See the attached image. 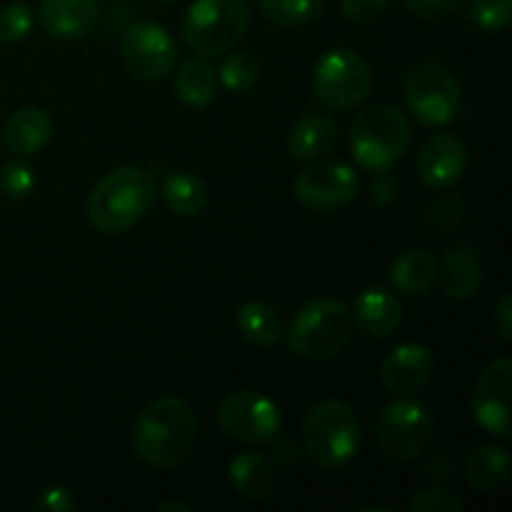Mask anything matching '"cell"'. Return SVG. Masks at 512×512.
I'll return each mask as SVG.
<instances>
[{
  "mask_svg": "<svg viewBox=\"0 0 512 512\" xmlns=\"http://www.w3.org/2000/svg\"><path fill=\"white\" fill-rule=\"evenodd\" d=\"M293 193L305 208L330 213L353 203L360 193V178L343 160H323L300 170Z\"/></svg>",
  "mask_w": 512,
  "mask_h": 512,
  "instance_id": "cell-12",
  "label": "cell"
},
{
  "mask_svg": "<svg viewBox=\"0 0 512 512\" xmlns=\"http://www.w3.org/2000/svg\"><path fill=\"white\" fill-rule=\"evenodd\" d=\"M458 3L460 0H403V5L410 13H415L418 18L425 20L445 18V15H450L458 8Z\"/></svg>",
  "mask_w": 512,
  "mask_h": 512,
  "instance_id": "cell-34",
  "label": "cell"
},
{
  "mask_svg": "<svg viewBox=\"0 0 512 512\" xmlns=\"http://www.w3.org/2000/svg\"><path fill=\"white\" fill-rule=\"evenodd\" d=\"M495 328H498L500 338L505 343H512V298L510 295H503L495 308Z\"/></svg>",
  "mask_w": 512,
  "mask_h": 512,
  "instance_id": "cell-37",
  "label": "cell"
},
{
  "mask_svg": "<svg viewBox=\"0 0 512 512\" xmlns=\"http://www.w3.org/2000/svg\"><path fill=\"white\" fill-rule=\"evenodd\" d=\"M258 8L280 28H300L323 15L325 0H258Z\"/></svg>",
  "mask_w": 512,
  "mask_h": 512,
  "instance_id": "cell-27",
  "label": "cell"
},
{
  "mask_svg": "<svg viewBox=\"0 0 512 512\" xmlns=\"http://www.w3.org/2000/svg\"><path fill=\"white\" fill-rule=\"evenodd\" d=\"M403 100L408 115L420 125L440 128L458 118L463 108V90L450 68L440 63H420L405 75Z\"/></svg>",
  "mask_w": 512,
  "mask_h": 512,
  "instance_id": "cell-8",
  "label": "cell"
},
{
  "mask_svg": "<svg viewBox=\"0 0 512 512\" xmlns=\"http://www.w3.org/2000/svg\"><path fill=\"white\" fill-rule=\"evenodd\" d=\"M100 8L95 0H40L38 20L50 38L80 40L98 25Z\"/></svg>",
  "mask_w": 512,
  "mask_h": 512,
  "instance_id": "cell-16",
  "label": "cell"
},
{
  "mask_svg": "<svg viewBox=\"0 0 512 512\" xmlns=\"http://www.w3.org/2000/svg\"><path fill=\"white\" fill-rule=\"evenodd\" d=\"M250 8L245 0H193L183 18V40L193 53H228L245 38Z\"/></svg>",
  "mask_w": 512,
  "mask_h": 512,
  "instance_id": "cell-6",
  "label": "cell"
},
{
  "mask_svg": "<svg viewBox=\"0 0 512 512\" xmlns=\"http://www.w3.org/2000/svg\"><path fill=\"white\" fill-rule=\"evenodd\" d=\"M0 498H3V485H0Z\"/></svg>",
  "mask_w": 512,
  "mask_h": 512,
  "instance_id": "cell-41",
  "label": "cell"
},
{
  "mask_svg": "<svg viewBox=\"0 0 512 512\" xmlns=\"http://www.w3.org/2000/svg\"><path fill=\"white\" fill-rule=\"evenodd\" d=\"M53 138V120L40 108H20L13 118L5 123L3 140L10 153L28 158V155L40 153Z\"/></svg>",
  "mask_w": 512,
  "mask_h": 512,
  "instance_id": "cell-19",
  "label": "cell"
},
{
  "mask_svg": "<svg viewBox=\"0 0 512 512\" xmlns=\"http://www.w3.org/2000/svg\"><path fill=\"white\" fill-rule=\"evenodd\" d=\"M510 390H512V363L510 358H498L480 373L478 383H475L473 400V418L485 433L493 438L510 440L512 425H510Z\"/></svg>",
  "mask_w": 512,
  "mask_h": 512,
  "instance_id": "cell-13",
  "label": "cell"
},
{
  "mask_svg": "<svg viewBox=\"0 0 512 512\" xmlns=\"http://www.w3.org/2000/svg\"><path fill=\"white\" fill-rule=\"evenodd\" d=\"M435 360L425 345L403 343L383 360L380 365V380L385 390L395 395H413L433 378Z\"/></svg>",
  "mask_w": 512,
  "mask_h": 512,
  "instance_id": "cell-15",
  "label": "cell"
},
{
  "mask_svg": "<svg viewBox=\"0 0 512 512\" xmlns=\"http://www.w3.org/2000/svg\"><path fill=\"white\" fill-rule=\"evenodd\" d=\"M465 475L480 493L498 490L510 478V453L503 445H480L465 463Z\"/></svg>",
  "mask_w": 512,
  "mask_h": 512,
  "instance_id": "cell-26",
  "label": "cell"
},
{
  "mask_svg": "<svg viewBox=\"0 0 512 512\" xmlns=\"http://www.w3.org/2000/svg\"><path fill=\"white\" fill-rule=\"evenodd\" d=\"M373 93L368 60L350 48L328 50L313 70V95L328 110H353Z\"/></svg>",
  "mask_w": 512,
  "mask_h": 512,
  "instance_id": "cell-7",
  "label": "cell"
},
{
  "mask_svg": "<svg viewBox=\"0 0 512 512\" xmlns=\"http://www.w3.org/2000/svg\"><path fill=\"white\" fill-rule=\"evenodd\" d=\"M33 188L35 173L30 165L23 163V160H8V163L0 168V190H3L5 198H28Z\"/></svg>",
  "mask_w": 512,
  "mask_h": 512,
  "instance_id": "cell-31",
  "label": "cell"
},
{
  "mask_svg": "<svg viewBox=\"0 0 512 512\" xmlns=\"http://www.w3.org/2000/svg\"><path fill=\"white\" fill-rule=\"evenodd\" d=\"M388 280L395 293L423 295L438 280V260L430 250L413 248L400 253L388 270Z\"/></svg>",
  "mask_w": 512,
  "mask_h": 512,
  "instance_id": "cell-21",
  "label": "cell"
},
{
  "mask_svg": "<svg viewBox=\"0 0 512 512\" xmlns=\"http://www.w3.org/2000/svg\"><path fill=\"white\" fill-rule=\"evenodd\" d=\"M338 140V123L333 115L310 113L303 115L288 133V153L293 160H318L330 153Z\"/></svg>",
  "mask_w": 512,
  "mask_h": 512,
  "instance_id": "cell-20",
  "label": "cell"
},
{
  "mask_svg": "<svg viewBox=\"0 0 512 512\" xmlns=\"http://www.w3.org/2000/svg\"><path fill=\"white\" fill-rule=\"evenodd\" d=\"M512 15V0H470L468 20L483 33H498L508 28Z\"/></svg>",
  "mask_w": 512,
  "mask_h": 512,
  "instance_id": "cell-29",
  "label": "cell"
},
{
  "mask_svg": "<svg viewBox=\"0 0 512 512\" xmlns=\"http://www.w3.org/2000/svg\"><path fill=\"white\" fill-rule=\"evenodd\" d=\"M348 140L360 168L368 173H388L410 150L413 128L408 113L398 105L378 103L355 115Z\"/></svg>",
  "mask_w": 512,
  "mask_h": 512,
  "instance_id": "cell-3",
  "label": "cell"
},
{
  "mask_svg": "<svg viewBox=\"0 0 512 512\" xmlns=\"http://www.w3.org/2000/svg\"><path fill=\"white\" fill-rule=\"evenodd\" d=\"M163 200L170 213L180 218H195L208 205V188L190 170H173L163 180Z\"/></svg>",
  "mask_w": 512,
  "mask_h": 512,
  "instance_id": "cell-25",
  "label": "cell"
},
{
  "mask_svg": "<svg viewBox=\"0 0 512 512\" xmlns=\"http://www.w3.org/2000/svg\"><path fill=\"white\" fill-rule=\"evenodd\" d=\"M415 512H463V503L445 488H425L408 503Z\"/></svg>",
  "mask_w": 512,
  "mask_h": 512,
  "instance_id": "cell-32",
  "label": "cell"
},
{
  "mask_svg": "<svg viewBox=\"0 0 512 512\" xmlns=\"http://www.w3.org/2000/svg\"><path fill=\"white\" fill-rule=\"evenodd\" d=\"M173 88L180 103L188 105V108L203 110L215 100L218 75H215V70L210 68L205 60L188 58L183 65H180L178 73H175Z\"/></svg>",
  "mask_w": 512,
  "mask_h": 512,
  "instance_id": "cell-24",
  "label": "cell"
},
{
  "mask_svg": "<svg viewBox=\"0 0 512 512\" xmlns=\"http://www.w3.org/2000/svg\"><path fill=\"white\" fill-rule=\"evenodd\" d=\"M398 190V180L390 178L388 173H375V178L370 180V200L378 208H390L398 200Z\"/></svg>",
  "mask_w": 512,
  "mask_h": 512,
  "instance_id": "cell-36",
  "label": "cell"
},
{
  "mask_svg": "<svg viewBox=\"0 0 512 512\" xmlns=\"http://www.w3.org/2000/svg\"><path fill=\"white\" fill-rule=\"evenodd\" d=\"M35 510L43 512H70L75 510V500L70 495V490L60 488V485H53V488H45L40 493V498L35 500Z\"/></svg>",
  "mask_w": 512,
  "mask_h": 512,
  "instance_id": "cell-35",
  "label": "cell"
},
{
  "mask_svg": "<svg viewBox=\"0 0 512 512\" xmlns=\"http://www.w3.org/2000/svg\"><path fill=\"white\" fill-rule=\"evenodd\" d=\"M468 168V148L453 133H435L415 158V173L430 190H448L463 178Z\"/></svg>",
  "mask_w": 512,
  "mask_h": 512,
  "instance_id": "cell-14",
  "label": "cell"
},
{
  "mask_svg": "<svg viewBox=\"0 0 512 512\" xmlns=\"http://www.w3.org/2000/svg\"><path fill=\"white\" fill-rule=\"evenodd\" d=\"M228 478L245 500H265L278 490L280 475L270 458L260 453H240L230 460Z\"/></svg>",
  "mask_w": 512,
  "mask_h": 512,
  "instance_id": "cell-18",
  "label": "cell"
},
{
  "mask_svg": "<svg viewBox=\"0 0 512 512\" xmlns=\"http://www.w3.org/2000/svg\"><path fill=\"white\" fill-rule=\"evenodd\" d=\"M235 328L248 343L258 345V348H273L283 340L285 333L278 310L268 303H260V300L240 305L238 313H235Z\"/></svg>",
  "mask_w": 512,
  "mask_h": 512,
  "instance_id": "cell-23",
  "label": "cell"
},
{
  "mask_svg": "<svg viewBox=\"0 0 512 512\" xmlns=\"http://www.w3.org/2000/svg\"><path fill=\"white\" fill-rule=\"evenodd\" d=\"M155 3H160V5H168V3H173V0H155Z\"/></svg>",
  "mask_w": 512,
  "mask_h": 512,
  "instance_id": "cell-40",
  "label": "cell"
},
{
  "mask_svg": "<svg viewBox=\"0 0 512 512\" xmlns=\"http://www.w3.org/2000/svg\"><path fill=\"white\" fill-rule=\"evenodd\" d=\"M215 75H218L225 90H230V93H245V90H250L258 83L260 68L258 60L248 50H235V53L228 50V55L223 58V63H220Z\"/></svg>",
  "mask_w": 512,
  "mask_h": 512,
  "instance_id": "cell-28",
  "label": "cell"
},
{
  "mask_svg": "<svg viewBox=\"0 0 512 512\" xmlns=\"http://www.w3.org/2000/svg\"><path fill=\"white\" fill-rule=\"evenodd\" d=\"M120 58L135 78L153 83L173 73L178 45L163 25L153 20H135L120 35Z\"/></svg>",
  "mask_w": 512,
  "mask_h": 512,
  "instance_id": "cell-11",
  "label": "cell"
},
{
  "mask_svg": "<svg viewBox=\"0 0 512 512\" xmlns=\"http://www.w3.org/2000/svg\"><path fill=\"white\" fill-rule=\"evenodd\" d=\"M350 315L360 333L370 335V338H388L403 323V305L390 290L365 288L355 298Z\"/></svg>",
  "mask_w": 512,
  "mask_h": 512,
  "instance_id": "cell-17",
  "label": "cell"
},
{
  "mask_svg": "<svg viewBox=\"0 0 512 512\" xmlns=\"http://www.w3.org/2000/svg\"><path fill=\"white\" fill-rule=\"evenodd\" d=\"M195 433L198 423L193 408L185 400L168 395L140 410L130 433V443L145 465L168 470L188 460V455L193 453Z\"/></svg>",
  "mask_w": 512,
  "mask_h": 512,
  "instance_id": "cell-1",
  "label": "cell"
},
{
  "mask_svg": "<svg viewBox=\"0 0 512 512\" xmlns=\"http://www.w3.org/2000/svg\"><path fill=\"white\" fill-rule=\"evenodd\" d=\"M218 425L228 438L245 445H263L278 438L280 410L268 395L255 390H235L218 403Z\"/></svg>",
  "mask_w": 512,
  "mask_h": 512,
  "instance_id": "cell-10",
  "label": "cell"
},
{
  "mask_svg": "<svg viewBox=\"0 0 512 512\" xmlns=\"http://www.w3.org/2000/svg\"><path fill=\"white\" fill-rule=\"evenodd\" d=\"M358 512H388V508H378V505H360Z\"/></svg>",
  "mask_w": 512,
  "mask_h": 512,
  "instance_id": "cell-39",
  "label": "cell"
},
{
  "mask_svg": "<svg viewBox=\"0 0 512 512\" xmlns=\"http://www.w3.org/2000/svg\"><path fill=\"white\" fill-rule=\"evenodd\" d=\"M390 0H340V13L350 23H373L388 10Z\"/></svg>",
  "mask_w": 512,
  "mask_h": 512,
  "instance_id": "cell-33",
  "label": "cell"
},
{
  "mask_svg": "<svg viewBox=\"0 0 512 512\" xmlns=\"http://www.w3.org/2000/svg\"><path fill=\"white\" fill-rule=\"evenodd\" d=\"M435 420L433 413L420 400L403 398L390 400L380 413L378 425H375V440H378L380 453L393 463H410L433 440Z\"/></svg>",
  "mask_w": 512,
  "mask_h": 512,
  "instance_id": "cell-9",
  "label": "cell"
},
{
  "mask_svg": "<svg viewBox=\"0 0 512 512\" xmlns=\"http://www.w3.org/2000/svg\"><path fill=\"white\" fill-rule=\"evenodd\" d=\"M160 512H173V510H180V512H193L188 503H178V500H168V503H160L158 505Z\"/></svg>",
  "mask_w": 512,
  "mask_h": 512,
  "instance_id": "cell-38",
  "label": "cell"
},
{
  "mask_svg": "<svg viewBox=\"0 0 512 512\" xmlns=\"http://www.w3.org/2000/svg\"><path fill=\"white\" fill-rule=\"evenodd\" d=\"M303 450L318 468L335 470L358 455L363 428L360 418L343 400H323L303 420Z\"/></svg>",
  "mask_w": 512,
  "mask_h": 512,
  "instance_id": "cell-4",
  "label": "cell"
},
{
  "mask_svg": "<svg viewBox=\"0 0 512 512\" xmlns=\"http://www.w3.org/2000/svg\"><path fill=\"white\" fill-rule=\"evenodd\" d=\"M353 338V315L348 305L333 298L305 303L288 328V345L298 358L323 363L343 353Z\"/></svg>",
  "mask_w": 512,
  "mask_h": 512,
  "instance_id": "cell-5",
  "label": "cell"
},
{
  "mask_svg": "<svg viewBox=\"0 0 512 512\" xmlns=\"http://www.w3.org/2000/svg\"><path fill=\"white\" fill-rule=\"evenodd\" d=\"M155 178L138 165L105 173L88 195V220L105 235H123L153 208Z\"/></svg>",
  "mask_w": 512,
  "mask_h": 512,
  "instance_id": "cell-2",
  "label": "cell"
},
{
  "mask_svg": "<svg viewBox=\"0 0 512 512\" xmlns=\"http://www.w3.org/2000/svg\"><path fill=\"white\" fill-rule=\"evenodd\" d=\"M33 30V10L25 3H8L0 8V43H20Z\"/></svg>",
  "mask_w": 512,
  "mask_h": 512,
  "instance_id": "cell-30",
  "label": "cell"
},
{
  "mask_svg": "<svg viewBox=\"0 0 512 512\" xmlns=\"http://www.w3.org/2000/svg\"><path fill=\"white\" fill-rule=\"evenodd\" d=\"M438 278L448 298H475L483 285V265L470 248H455L445 255L443 265H438Z\"/></svg>",
  "mask_w": 512,
  "mask_h": 512,
  "instance_id": "cell-22",
  "label": "cell"
}]
</instances>
